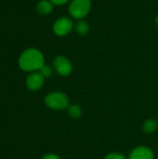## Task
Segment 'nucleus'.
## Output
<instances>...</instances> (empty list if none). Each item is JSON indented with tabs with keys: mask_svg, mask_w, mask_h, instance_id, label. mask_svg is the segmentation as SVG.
Segmentation results:
<instances>
[{
	"mask_svg": "<svg viewBox=\"0 0 158 159\" xmlns=\"http://www.w3.org/2000/svg\"><path fill=\"white\" fill-rule=\"evenodd\" d=\"M53 3L50 0H41L36 5V10L39 14L47 16L53 10Z\"/></svg>",
	"mask_w": 158,
	"mask_h": 159,
	"instance_id": "6e6552de",
	"label": "nucleus"
},
{
	"mask_svg": "<svg viewBox=\"0 0 158 159\" xmlns=\"http://www.w3.org/2000/svg\"><path fill=\"white\" fill-rule=\"evenodd\" d=\"M53 5H57V6H61V5H65L66 3H68L71 0H50Z\"/></svg>",
	"mask_w": 158,
	"mask_h": 159,
	"instance_id": "4468645a",
	"label": "nucleus"
},
{
	"mask_svg": "<svg viewBox=\"0 0 158 159\" xmlns=\"http://www.w3.org/2000/svg\"><path fill=\"white\" fill-rule=\"evenodd\" d=\"M104 159H128L124 155L118 154V153H111L107 155Z\"/></svg>",
	"mask_w": 158,
	"mask_h": 159,
	"instance_id": "ddd939ff",
	"label": "nucleus"
},
{
	"mask_svg": "<svg viewBox=\"0 0 158 159\" xmlns=\"http://www.w3.org/2000/svg\"><path fill=\"white\" fill-rule=\"evenodd\" d=\"M45 81L44 75L39 72H33L31 73L27 79H26V85L29 89L31 90H38L39 89L42 88L43 84Z\"/></svg>",
	"mask_w": 158,
	"mask_h": 159,
	"instance_id": "423d86ee",
	"label": "nucleus"
},
{
	"mask_svg": "<svg viewBox=\"0 0 158 159\" xmlns=\"http://www.w3.org/2000/svg\"><path fill=\"white\" fill-rule=\"evenodd\" d=\"M53 67L61 76H68L73 71L71 61L64 56H57L53 61Z\"/></svg>",
	"mask_w": 158,
	"mask_h": 159,
	"instance_id": "39448f33",
	"label": "nucleus"
},
{
	"mask_svg": "<svg viewBox=\"0 0 158 159\" xmlns=\"http://www.w3.org/2000/svg\"><path fill=\"white\" fill-rule=\"evenodd\" d=\"M157 121L155 119H149L147 120L144 125H143V129L145 132L147 133H152L154 131H156V129H157Z\"/></svg>",
	"mask_w": 158,
	"mask_h": 159,
	"instance_id": "9d476101",
	"label": "nucleus"
},
{
	"mask_svg": "<svg viewBox=\"0 0 158 159\" xmlns=\"http://www.w3.org/2000/svg\"><path fill=\"white\" fill-rule=\"evenodd\" d=\"M74 29L76 31V33L79 35H86L88 32H89V24L87 20H79L75 25H74Z\"/></svg>",
	"mask_w": 158,
	"mask_h": 159,
	"instance_id": "1a4fd4ad",
	"label": "nucleus"
},
{
	"mask_svg": "<svg viewBox=\"0 0 158 159\" xmlns=\"http://www.w3.org/2000/svg\"><path fill=\"white\" fill-rule=\"evenodd\" d=\"M40 73L44 75L45 78H48V77H50L51 75H52V68H51L49 65L45 64V65L40 69Z\"/></svg>",
	"mask_w": 158,
	"mask_h": 159,
	"instance_id": "f8f14e48",
	"label": "nucleus"
},
{
	"mask_svg": "<svg viewBox=\"0 0 158 159\" xmlns=\"http://www.w3.org/2000/svg\"><path fill=\"white\" fill-rule=\"evenodd\" d=\"M74 29V23L73 20L69 17L63 16L56 20L53 23L52 30L53 33L58 36H65L69 34Z\"/></svg>",
	"mask_w": 158,
	"mask_h": 159,
	"instance_id": "20e7f679",
	"label": "nucleus"
},
{
	"mask_svg": "<svg viewBox=\"0 0 158 159\" xmlns=\"http://www.w3.org/2000/svg\"><path fill=\"white\" fill-rule=\"evenodd\" d=\"M43 159H61L58 156H56V155H54V154H47V155H46Z\"/></svg>",
	"mask_w": 158,
	"mask_h": 159,
	"instance_id": "2eb2a0df",
	"label": "nucleus"
},
{
	"mask_svg": "<svg viewBox=\"0 0 158 159\" xmlns=\"http://www.w3.org/2000/svg\"><path fill=\"white\" fill-rule=\"evenodd\" d=\"M45 103L47 107L54 110H63L69 105V99L66 94L61 91H54L47 94L45 98Z\"/></svg>",
	"mask_w": 158,
	"mask_h": 159,
	"instance_id": "7ed1b4c3",
	"label": "nucleus"
},
{
	"mask_svg": "<svg viewBox=\"0 0 158 159\" xmlns=\"http://www.w3.org/2000/svg\"><path fill=\"white\" fill-rule=\"evenodd\" d=\"M91 9V0H71L68 11L72 18L75 20H84Z\"/></svg>",
	"mask_w": 158,
	"mask_h": 159,
	"instance_id": "f03ea898",
	"label": "nucleus"
},
{
	"mask_svg": "<svg viewBox=\"0 0 158 159\" xmlns=\"http://www.w3.org/2000/svg\"><path fill=\"white\" fill-rule=\"evenodd\" d=\"M156 26L158 27V14L157 16H156Z\"/></svg>",
	"mask_w": 158,
	"mask_h": 159,
	"instance_id": "dca6fc26",
	"label": "nucleus"
},
{
	"mask_svg": "<svg viewBox=\"0 0 158 159\" xmlns=\"http://www.w3.org/2000/svg\"><path fill=\"white\" fill-rule=\"evenodd\" d=\"M68 113H69V116L71 117H73V118H78L82 115V109H81V107L79 105L73 104V105L69 106Z\"/></svg>",
	"mask_w": 158,
	"mask_h": 159,
	"instance_id": "9b49d317",
	"label": "nucleus"
},
{
	"mask_svg": "<svg viewBox=\"0 0 158 159\" xmlns=\"http://www.w3.org/2000/svg\"><path fill=\"white\" fill-rule=\"evenodd\" d=\"M129 159H154V153L148 147H136L131 151Z\"/></svg>",
	"mask_w": 158,
	"mask_h": 159,
	"instance_id": "0eeeda50",
	"label": "nucleus"
},
{
	"mask_svg": "<svg viewBox=\"0 0 158 159\" xmlns=\"http://www.w3.org/2000/svg\"><path fill=\"white\" fill-rule=\"evenodd\" d=\"M45 65L43 53L37 48H28L24 50L19 58V66L24 72H36Z\"/></svg>",
	"mask_w": 158,
	"mask_h": 159,
	"instance_id": "f257e3e1",
	"label": "nucleus"
}]
</instances>
